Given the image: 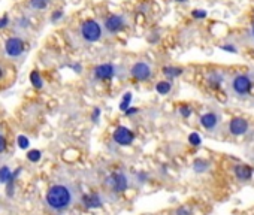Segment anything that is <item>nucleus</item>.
<instances>
[{"label": "nucleus", "instance_id": "14", "mask_svg": "<svg viewBox=\"0 0 254 215\" xmlns=\"http://www.w3.org/2000/svg\"><path fill=\"white\" fill-rule=\"evenodd\" d=\"M50 3V0H29V5L33 11H44Z\"/></svg>", "mask_w": 254, "mask_h": 215}, {"label": "nucleus", "instance_id": "17", "mask_svg": "<svg viewBox=\"0 0 254 215\" xmlns=\"http://www.w3.org/2000/svg\"><path fill=\"white\" fill-rule=\"evenodd\" d=\"M130 102H132V93H126L123 100L120 102V109L126 112L130 108Z\"/></svg>", "mask_w": 254, "mask_h": 215}, {"label": "nucleus", "instance_id": "9", "mask_svg": "<svg viewBox=\"0 0 254 215\" xmlns=\"http://www.w3.org/2000/svg\"><path fill=\"white\" fill-rule=\"evenodd\" d=\"M106 184H108L115 193H123V191H126L127 185H129V179H127V176H126L124 173H112V175L108 178Z\"/></svg>", "mask_w": 254, "mask_h": 215}, {"label": "nucleus", "instance_id": "5", "mask_svg": "<svg viewBox=\"0 0 254 215\" xmlns=\"http://www.w3.org/2000/svg\"><path fill=\"white\" fill-rule=\"evenodd\" d=\"M199 121L206 132H220L223 130V124H224L223 117L218 111H208L202 114Z\"/></svg>", "mask_w": 254, "mask_h": 215}, {"label": "nucleus", "instance_id": "4", "mask_svg": "<svg viewBox=\"0 0 254 215\" xmlns=\"http://www.w3.org/2000/svg\"><path fill=\"white\" fill-rule=\"evenodd\" d=\"M79 35L85 42L94 44V42L100 41V38L103 35V29L96 20H85L79 27Z\"/></svg>", "mask_w": 254, "mask_h": 215}, {"label": "nucleus", "instance_id": "12", "mask_svg": "<svg viewBox=\"0 0 254 215\" xmlns=\"http://www.w3.org/2000/svg\"><path fill=\"white\" fill-rule=\"evenodd\" d=\"M241 41L244 44V47L248 48H254V12L247 24V29L244 30V33L241 35Z\"/></svg>", "mask_w": 254, "mask_h": 215}, {"label": "nucleus", "instance_id": "24", "mask_svg": "<svg viewBox=\"0 0 254 215\" xmlns=\"http://www.w3.org/2000/svg\"><path fill=\"white\" fill-rule=\"evenodd\" d=\"M9 24V18L8 15H3V18H0V29H5Z\"/></svg>", "mask_w": 254, "mask_h": 215}, {"label": "nucleus", "instance_id": "1", "mask_svg": "<svg viewBox=\"0 0 254 215\" xmlns=\"http://www.w3.org/2000/svg\"><path fill=\"white\" fill-rule=\"evenodd\" d=\"M224 91L230 99L238 102L254 99V70L248 67H232Z\"/></svg>", "mask_w": 254, "mask_h": 215}, {"label": "nucleus", "instance_id": "26", "mask_svg": "<svg viewBox=\"0 0 254 215\" xmlns=\"http://www.w3.org/2000/svg\"><path fill=\"white\" fill-rule=\"evenodd\" d=\"M135 112H138V109H136V108H133V109H127V111H126V114H127V115H130V114H135Z\"/></svg>", "mask_w": 254, "mask_h": 215}, {"label": "nucleus", "instance_id": "25", "mask_svg": "<svg viewBox=\"0 0 254 215\" xmlns=\"http://www.w3.org/2000/svg\"><path fill=\"white\" fill-rule=\"evenodd\" d=\"M62 17H63V11H54V14H53V17H51V20L56 23V21H59Z\"/></svg>", "mask_w": 254, "mask_h": 215}, {"label": "nucleus", "instance_id": "18", "mask_svg": "<svg viewBox=\"0 0 254 215\" xmlns=\"http://www.w3.org/2000/svg\"><path fill=\"white\" fill-rule=\"evenodd\" d=\"M12 178V173L9 170L8 166H3L2 169H0V182H3V184H8V181Z\"/></svg>", "mask_w": 254, "mask_h": 215}, {"label": "nucleus", "instance_id": "8", "mask_svg": "<svg viewBox=\"0 0 254 215\" xmlns=\"http://www.w3.org/2000/svg\"><path fill=\"white\" fill-rule=\"evenodd\" d=\"M132 76L138 81H148L151 78V66L147 61H138L133 64L132 70H130Z\"/></svg>", "mask_w": 254, "mask_h": 215}, {"label": "nucleus", "instance_id": "27", "mask_svg": "<svg viewBox=\"0 0 254 215\" xmlns=\"http://www.w3.org/2000/svg\"><path fill=\"white\" fill-rule=\"evenodd\" d=\"M2 76H3V69L0 67V79H2Z\"/></svg>", "mask_w": 254, "mask_h": 215}, {"label": "nucleus", "instance_id": "15", "mask_svg": "<svg viewBox=\"0 0 254 215\" xmlns=\"http://www.w3.org/2000/svg\"><path fill=\"white\" fill-rule=\"evenodd\" d=\"M30 82L33 84L35 88H42V87H44V79H42L41 73L36 72V70L30 73Z\"/></svg>", "mask_w": 254, "mask_h": 215}, {"label": "nucleus", "instance_id": "23", "mask_svg": "<svg viewBox=\"0 0 254 215\" xmlns=\"http://www.w3.org/2000/svg\"><path fill=\"white\" fill-rule=\"evenodd\" d=\"M5 150H6V139H5L3 133L0 132V154L5 153Z\"/></svg>", "mask_w": 254, "mask_h": 215}, {"label": "nucleus", "instance_id": "10", "mask_svg": "<svg viewBox=\"0 0 254 215\" xmlns=\"http://www.w3.org/2000/svg\"><path fill=\"white\" fill-rule=\"evenodd\" d=\"M133 139H135V135L132 133V130H130V129H127V127H124V126L117 127L115 132H114V141H115L118 145L127 147V145H130V144L133 142Z\"/></svg>", "mask_w": 254, "mask_h": 215}, {"label": "nucleus", "instance_id": "21", "mask_svg": "<svg viewBox=\"0 0 254 215\" xmlns=\"http://www.w3.org/2000/svg\"><path fill=\"white\" fill-rule=\"evenodd\" d=\"M17 142H18V147H20V148H23V150L29 148V145H30L29 139H27L24 135H20V136H18V139H17Z\"/></svg>", "mask_w": 254, "mask_h": 215}, {"label": "nucleus", "instance_id": "28", "mask_svg": "<svg viewBox=\"0 0 254 215\" xmlns=\"http://www.w3.org/2000/svg\"><path fill=\"white\" fill-rule=\"evenodd\" d=\"M244 215H254V212H245Z\"/></svg>", "mask_w": 254, "mask_h": 215}, {"label": "nucleus", "instance_id": "19", "mask_svg": "<svg viewBox=\"0 0 254 215\" xmlns=\"http://www.w3.org/2000/svg\"><path fill=\"white\" fill-rule=\"evenodd\" d=\"M174 215H193V209L190 206H180L174 212Z\"/></svg>", "mask_w": 254, "mask_h": 215}, {"label": "nucleus", "instance_id": "11", "mask_svg": "<svg viewBox=\"0 0 254 215\" xmlns=\"http://www.w3.org/2000/svg\"><path fill=\"white\" fill-rule=\"evenodd\" d=\"M117 73V69L114 64L111 63H103L100 66H97L94 69V78L96 79H100V81H108V79H112Z\"/></svg>", "mask_w": 254, "mask_h": 215}, {"label": "nucleus", "instance_id": "3", "mask_svg": "<svg viewBox=\"0 0 254 215\" xmlns=\"http://www.w3.org/2000/svg\"><path fill=\"white\" fill-rule=\"evenodd\" d=\"M253 129V123L250 118L244 115H235L230 117L226 124H223V132H226L230 138H242L247 133H250Z\"/></svg>", "mask_w": 254, "mask_h": 215}, {"label": "nucleus", "instance_id": "7", "mask_svg": "<svg viewBox=\"0 0 254 215\" xmlns=\"http://www.w3.org/2000/svg\"><path fill=\"white\" fill-rule=\"evenodd\" d=\"M5 53L11 58H18L24 53V41L21 38L12 36L5 42Z\"/></svg>", "mask_w": 254, "mask_h": 215}, {"label": "nucleus", "instance_id": "6", "mask_svg": "<svg viewBox=\"0 0 254 215\" xmlns=\"http://www.w3.org/2000/svg\"><path fill=\"white\" fill-rule=\"evenodd\" d=\"M126 18L124 15H120V14H112L109 15L106 20H105V30L111 35H115V33H120L121 30H124L126 27Z\"/></svg>", "mask_w": 254, "mask_h": 215}, {"label": "nucleus", "instance_id": "22", "mask_svg": "<svg viewBox=\"0 0 254 215\" xmlns=\"http://www.w3.org/2000/svg\"><path fill=\"white\" fill-rule=\"evenodd\" d=\"M163 72H165V75H168V76H178V75L181 73V69H175V67H165V69H163Z\"/></svg>", "mask_w": 254, "mask_h": 215}, {"label": "nucleus", "instance_id": "20", "mask_svg": "<svg viewBox=\"0 0 254 215\" xmlns=\"http://www.w3.org/2000/svg\"><path fill=\"white\" fill-rule=\"evenodd\" d=\"M27 159H29L30 161H33V163L39 161V160H41V151H38V150H32V151H29Z\"/></svg>", "mask_w": 254, "mask_h": 215}, {"label": "nucleus", "instance_id": "13", "mask_svg": "<svg viewBox=\"0 0 254 215\" xmlns=\"http://www.w3.org/2000/svg\"><path fill=\"white\" fill-rule=\"evenodd\" d=\"M82 200H84V206H87V208H97L102 205L100 197L97 194H87Z\"/></svg>", "mask_w": 254, "mask_h": 215}, {"label": "nucleus", "instance_id": "2", "mask_svg": "<svg viewBox=\"0 0 254 215\" xmlns=\"http://www.w3.org/2000/svg\"><path fill=\"white\" fill-rule=\"evenodd\" d=\"M78 199V191L72 184H54L48 188L45 194V203L50 209L56 212L66 211Z\"/></svg>", "mask_w": 254, "mask_h": 215}, {"label": "nucleus", "instance_id": "16", "mask_svg": "<svg viewBox=\"0 0 254 215\" xmlns=\"http://www.w3.org/2000/svg\"><path fill=\"white\" fill-rule=\"evenodd\" d=\"M156 90H157V93L159 94H168L171 90H172V84H171V81H162V82H159L157 85H156Z\"/></svg>", "mask_w": 254, "mask_h": 215}]
</instances>
